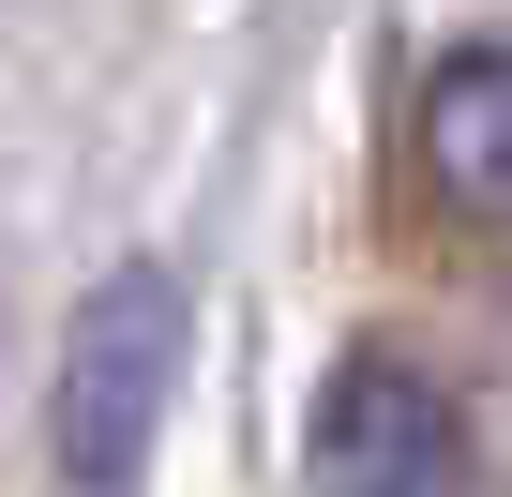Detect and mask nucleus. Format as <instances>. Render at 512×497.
<instances>
[{
	"instance_id": "obj_1",
	"label": "nucleus",
	"mask_w": 512,
	"mask_h": 497,
	"mask_svg": "<svg viewBox=\"0 0 512 497\" xmlns=\"http://www.w3.org/2000/svg\"><path fill=\"white\" fill-rule=\"evenodd\" d=\"M166 392H181V272L136 257V272H106V287L76 302V332H61V407H46L61 482H76V497H121V482L151 467V437H166Z\"/></svg>"
},
{
	"instance_id": "obj_2",
	"label": "nucleus",
	"mask_w": 512,
	"mask_h": 497,
	"mask_svg": "<svg viewBox=\"0 0 512 497\" xmlns=\"http://www.w3.org/2000/svg\"><path fill=\"white\" fill-rule=\"evenodd\" d=\"M302 467H317V497H467V407L407 347H362L317 377Z\"/></svg>"
},
{
	"instance_id": "obj_3",
	"label": "nucleus",
	"mask_w": 512,
	"mask_h": 497,
	"mask_svg": "<svg viewBox=\"0 0 512 497\" xmlns=\"http://www.w3.org/2000/svg\"><path fill=\"white\" fill-rule=\"evenodd\" d=\"M422 181L467 226H512V46H452L422 76Z\"/></svg>"
}]
</instances>
